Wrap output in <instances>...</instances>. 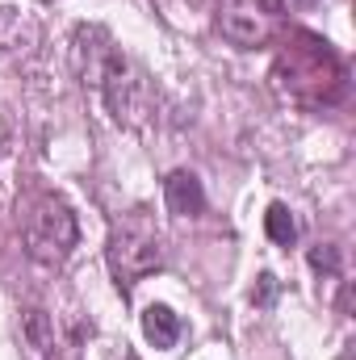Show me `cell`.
<instances>
[{
	"instance_id": "cell-8",
	"label": "cell",
	"mask_w": 356,
	"mask_h": 360,
	"mask_svg": "<svg viewBox=\"0 0 356 360\" xmlns=\"http://www.w3.org/2000/svg\"><path fill=\"white\" fill-rule=\"evenodd\" d=\"M265 231H268V239L276 243V248H289L293 239H298V222H293V214L281 205V201H272L265 210Z\"/></svg>"
},
{
	"instance_id": "cell-4",
	"label": "cell",
	"mask_w": 356,
	"mask_h": 360,
	"mask_svg": "<svg viewBox=\"0 0 356 360\" xmlns=\"http://www.w3.org/2000/svg\"><path fill=\"white\" fill-rule=\"evenodd\" d=\"M21 340H25L30 356H38V360L55 356V348H59L55 314H51V310H42V306H30V310L21 314Z\"/></svg>"
},
{
	"instance_id": "cell-5",
	"label": "cell",
	"mask_w": 356,
	"mask_h": 360,
	"mask_svg": "<svg viewBox=\"0 0 356 360\" xmlns=\"http://www.w3.org/2000/svg\"><path fill=\"white\" fill-rule=\"evenodd\" d=\"M164 201H168V210L177 214V218H197L201 210H205V188H201V180L193 176V172H172V176L164 180Z\"/></svg>"
},
{
	"instance_id": "cell-9",
	"label": "cell",
	"mask_w": 356,
	"mask_h": 360,
	"mask_svg": "<svg viewBox=\"0 0 356 360\" xmlns=\"http://www.w3.org/2000/svg\"><path fill=\"white\" fill-rule=\"evenodd\" d=\"M336 264H340V256H336V248H331V243H319V248H310V269L336 272Z\"/></svg>"
},
{
	"instance_id": "cell-1",
	"label": "cell",
	"mask_w": 356,
	"mask_h": 360,
	"mask_svg": "<svg viewBox=\"0 0 356 360\" xmlns=\"http://www.w3.org/2000/svg\"><path fill=\"white\" fill-rule=\"evenodd\" d=\"M80 239V226H76V214L63 197L55 193H38L25 210V222H21V243L30 252V260L38 264H63L72 256Z\"/></svg>"
},
{
	"instance_id": "cell-2",
	"label": "cell",
	"mask_w": 356,
	"mask_h": 360,
	"mask_svg": "<svg viewBox=\"0 0 356 360\" xmlns=\"http://www.w3.org/2000/svg\"><path fill=\"white\" fill-rule=\"evenodd\" d=\"M160 264H164V239H160L155 222L143 210L126 214L113 226V235H109V269H113V281L122 289H134L143 276H151Z\"/></svg>"
},
{
	"instance_id": "cell-6",
	"label": "cell",
	"mask_w": 356,
	"mask_h": 360,
	"mask_svg": "<svg viewBox=\"0 0 356 360\" xmlns=\"http://www.w3.org/2000/svg\"><path fill=\"white\" fill-rule=\"evenodd\" d=\"M218 30L235 46H260L268 38V25H265V17H260V8H227L222 21H218Z\"/></svg>"
},
{
	"instance_id": "cell-7",
	"label": "cell",
	"mask_w": 356,
	"mask_h": 360,
	"mask_svg": "<svg viewBox=\"0 0 356 360\" xmlns=\"http://www.w3.org/2000/svg\"><path fill=\"white\" fill-rule=\"evenodd\" d=\"M143 335L151 348H172L180 340V314H172V306H164V302L147 306L143 310Z\"/></svg>"
},
{
	"instance_id": "cell-3",
	"label": "cell",
	"mask_w": 356,
	"mask_h": 360,
	"mask_svg": "<svg viewBox=\"0 0 356 360\" xmlns=\"http://www.w3.org/2000/svg\"><path fill=\"white\" fill-rule=\"evenodd\" d=\"M92 89L105 96V105H109V113H113L117 122L139 126V122L147 117V84H143L139 68H134L117 46L109 51V59H105V68H101V76H96Z\"/></svg>"
},
{
	"instance_id": "cell-10",
	"label": "cell",
	"mask_w": 356,
	"mask_h": 360,
	"mask_svg": "<svg viewBox=\"0 0 356 360\" xmlns=\"http://www.w3.org/2000/svg\"><path fill=\"white\" fill-rule=\"evenodd\" d=\"M285 4H289V8H314L319 0H285Z\"/></svg>"
}]
</instances>
